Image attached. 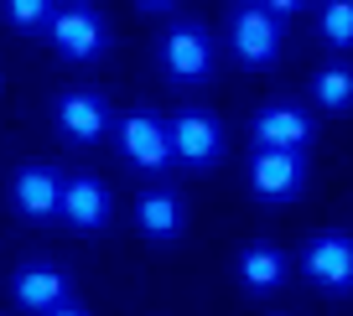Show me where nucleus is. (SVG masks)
<instances>
[{"label":"nucleus","instance_id":"1","mask_svg":"<svg viewBox=\"0 0 353 316\" xmlns=\"http://www.w3.org/2000/svg\"><path fill=\"white\" fill-rule=\"evenodd\" d=\"M47 42H52L57 57L68 63H94V57L110 47V26H104L99 6H88V0H63L47 21Z\"/></svg>","mask_w":353,"mask_h":316},{"label":"nucleus","instance_id":"2","mask_svg":"<svg viewBox=\"0 0 353 316\" xmlns=\"http://www.w3.org/2000/svg\"><path fill=\"white\" fill-rule=\"evenodd\" d=\"M114 140H120V156L135 161L141 171H161L172 166V120H161L156 109H130L125 120H114Z\"/></svg>","mask_w":353,"mask_h":316},{"label":"nucleus","instance_id":"3","mask_svg":"<svg viewBox=\"0 0 353 316\" xmlns=\"http://www.w3.org/2000/svg\"><path fill=\"white\" fill-rule=\"evenodd\" d=\"M229 42L244 67H270L281 57V16L265 11L260 0H244L229 16Z\"/></svg>","mask_w":353,"mask_h":316},{"label":"nucleus","instance_id":"4","mask_svg":"<svg viewBox=\"0 0 353 316\" xmlns=\"http://www.w3.org/2000/svg\"><path fill=\"white\" fill-rule=\"evenodd\" d=\"M244 182H250V192L260 197V202H291V197H301V187H307V156L254 145Z\"/></svg>","mask_w":353,"mask_h":316},{"label":"nucleus","instance_id":"5","mask_svg":"<svg viewBox=\"0 0 353 316\" xmlns=\"http://www.w3.org/2000/svg\"><path fill=\"white\" fill-rule=\"evenodd\" d=\"M301 275L312 285H322L327 295H348L353 291V239L348 233H312L301 244Z\"/></svg>","mask_w":353,"mask_h":316},{"label":"nucleus","instance_id":"6","mask_svg":"<svg viewBox=\"0 0 353 316\" xmlns=\"http://www.w3.org/2000/svg\"><path fill=\"white\" fill-rule=\"evenodd\" d=\"M172 156L182 166H213L223 156V120L213 109H198V104L176 109L172 114Z\"/></svg>","mask_w":353,"mask_h":316},{"label":"nucleus","instance_id":"7","mask_svg":"<svg viewBox=\"0 0 353 316\" xmlns=\"http://www.w3.org/2000/svg\"><path fill=\"white\" fill-rule=\"evenodd\" d=\"M161 67L176 83H203L213 73V36L198 21H176L161 36Z\"/></svg>","mask_w":353,"mask_h":316},{"label":"nucleus","instance_id":"8","mask_svg":"<svg viewBox=\"0 0 353 316\" xmlns=\"http://www.w3.org/2000/svg\"><path fill=\"white\" fill-rule=\"evenodd\" d=\"M312 135H317L312 114L301 109V104H291V98L265 104V109H254V120H250V140L265 145V151H307Z\"/></svg>","mask_w":353,"mask_h":316},{"label":"nucleus","instance_id":"9","mask_svg":"<svg viewBox=\"0 0 353 316\" xmlns=\"http://www.w3.org/2000/svg\"><path fill=\"white\" fill-rule=\"evenodd\" d=\"M63 182H68V176H57L52 166H42V161L16 166V176H11V202H16V213H21V218H32V223L63 218Z\"/></svg>","mask_w":353,"mask_h":316},{"label":"nucleus","instance_id":"10","mask_svg":"<svg viewBox=\"0 0 353 316\" xmlns=\"http://www.w3.org/2000/svg\"><path fill=\"white\" fill-rule=\"evenodd\" d=\"M52 120H57V130H63V140L94 145L114 125V114H110V104H104V94H94V88H68V94H57Z\"/></svg>","mask_w":353,"mask_h":316},{"label":"nucleus","instance_id":"11","mask_svg":"<svg viewBox=\"0 0 353 316\" xmlns=\"http://www.w3.org/2000/svg\"><path fill=\"white\" fill-rule=\"evenodd\" d=\"M11 301L21 306V311H32V316H47L52 306L73 301V285H68V275L57 270V264L32 260V264H21V270L11 275Z\"/></svg>","mask_w":353,"mask_h":316},{"label":"nucleus","instance_id":"12","mask_svg":"<svg viewBox=\"0 0 353 316\" xmlns=\"http://www.w3.org/2000/svg\"><path fill=\"white\" fill-rule=\"evenodd\" d=\"M114 218V197L99 176H68L63 182V223L78 233H99Z\"/></svg>","mask_w":353,"mask_h":316},{"label":"nucleus","instance_id":"13","mask_svg":"<svg viewBox=\"0 0 353 316\" xmlns=\"http://www.w3.org/2000/svg\"><path fill=\"white\" fill-rule=\"evenodd\" d=\"M135 229H141L151 244H172L176 233L188 229L182 197H176L172 187H145V192L135 197Z\"/></svg>","mask_w":353,"mask_h":316},{"label":"nucleus","instance_id":"14","mask_svg":"<svg viewBox=\"0 0 353 316\" xmlns=\"http://www.w3.org/2000/svg\"><path fill=\"white\" fill-rule=\"evenodd\" d=\"M286 275H291V260L276 244H250V249L239 254V280H244L250 295H276L281 285H286Z\"/></svg>","mask_w":353,"mask_h":316},{"label":"nucleus","instance_id":"15","mask_svg":"<svg viewBox=\"0 0 353 316\" xmlns=\"http://www.w3.org/2000/svg\"><path fill=\"white\" fill-rule=\"evenodd\" d=\"M312 98H317L322 109H332V114L353 109V67L348 63L317 67V78H312Z\"/></svg>","mask_w":353,"mask_h":316},{"label":"nucleus","instance_id":"16","mask_svg":"<svg viewBox=\"0 0 353 316\" xmlns=\"http://www.w3.org/2000/svg\"><path fill=\"white\" fill-rule=\"evenodd\" d=\"M322 42L332 52H353V0H322Z\"/></svg>","mask_w":353,"mask_h":316},{"label":"nucleus","instance_id":"17","mask_svg":"<svg viewBox=\"0 0 353 316\" xmlns=\"http://www.w3.org/2000/svg\"><path fill=\"white\" fill-rule=\"evenodd\" d=\"M52 11H57V0H0V16L16 32H47Z\"/></svg>","mask_w":353,"mask_h":316},{"label":"nucleus","instance_id":"18","mask_svg":"<svg viewBox=\"0 0 353 316\" xmlns=\"http://www.w3.org/2000/svg\"><path fill=\"white\" fill-rule=\"evenodd\" d=\"M265 11H276V16H296V11H307V0H260Z\"/></svg>","mask_w":353,"mask_h":316},{"label":"nucleus","instance_id":"19","mask_svg":"<svg viewBox=\"0 0 353 316\" xmlns=\"http://www.w3.org/2000/svg\"><path fill=\"white\" fill-rule=\"evenodd\" d=\"M47 316H88V311H83V306H78V301H63V306H52V311H47Z\"/></svg>","mask_w":353,"mask_h":316},{"label":"nucleus","instance_id":"20","mask_svg":"<svg viewBox=\"0 0 353 316\" xmlns=\"http://www.w3.org/2000/svg\"><path fill=\"white\" fill-rule=\"evenodd\" d=\"M135 6H141V11H166L172 0H135Z\"/></svg>","mask_w":353,"mask_h":316}]
</instances>
